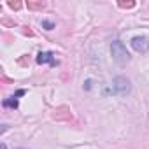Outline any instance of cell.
<instances>
[{
    "instance_id": "1",
    "label": "cell",
    "mask_w": 149,
    "mask_h": 149,
    "mask_svg": "<svg viewBox=\"0 0 149 149\" xmlns=\"http://www.w3.org/2000/svg\"><path fill=\"white\" fill-rule=\"evenodd\" d=\"M111 54H112V60L119 65H125L130 61V53L121 40H114L111 44Z\"/></svg>"
},
{
    "instance_id": "2",
    "label": "cell",
    "mask_w": 149,
    "mask_h": 149,
    "mask_svg": "<svg viewBox=\"0 0 149 149\" xmlns=\"http://www.w3.org/2000/svg\"><path fill=\"white\" fill-rule=\"evenodd\" d=\"M130 91H132V83H130L128 77L118 76V77L112 79V93H114V95H118V97H126V95H130Z\"/></svg>"
},
{
    "instance_id": "3",
    "label": "cell",
    "mask_w": 149,
    "mask_h": 149,
    "mask_svg": "<svg viewBox=\"0 0 149 149\" xmlns=\"http://www.w3.org/2000/svg\"><path fill=\"white\" fill-rule=\"evenodd\" d=\"M130 44H132V47H133L137 53H140V54H146V53L149 51V39H147L146 35H135V37L130 40Z\"/></svg>"
},
{
    "instance_id": "4",
    "label": "cell",
    "mask_w": 149,
    "mask_h": 149,
    "mask_svg": "<svg viewBox=\"0 0 149 149\" xmlns=\"http://www.w3.org/2000/svg\"><path fill=\"white\" fill-rule=\"evenodd\" d=\"M37 63L39 65H44V63H49L51 67L58 65V60L54 58V54L51 51H44V53H39L37 54Z\"/></svg>"
},
{
    "instance_id": "5",
    "label": "cell",
    "mask_w": 149,
    "mask_h": 149,
    "mask_svg": "<svg viewBox=\"0 0 149 149\" xmlns=\"http://www.w3.org/2000/svg\"><path fill=\"white\" fill-rule=\"evenodd\" d=\"M2 105H4V107H9V109H18L19 102H18L16 97H11V98H6V100L2 102Z\"/></svg>"
},
{
    "instance_id": "6",
    "label": "cell",
    "mask_w": 149,
    "mask_h": 149,
    "mask_svg": "<svg viewBox=\"0 0 149 149\" xmlns=\"http://www.w3.org/2000/svg\"><path fill=\"white\" fill-rule=\"evenodd\" d=\"M42 26H44V28H46V30H53V28H54V25H53V23H51V21H46V19H44V21H42Z\"/></svg>"
},
{
    "instance_id": "7",
    "label": "cell",
    "mask_w": 149,
    "mask_h": 149,
    "mask_svg": "<svg viewBox=\"0 0 149 149\" xmlns=\"http://www.w3.org/2000/svg\"><path fill=\"white\" fill-rule=\"evenodd\" d=\"M25 93H26V91H25V90H18V91H16V95H14V97H16V98H18V97H21V95H25Z\"/></svg>"
},
{
    "instance_id": "8",
    "label": "cell",
    "mask_w": 149,
    "mask_h": 149,
    "mask_svg": "<svg viewBox=\"0 0 149 149\" xmlns=\"http://www.w3.org/2000/svg\"><path fill=\"white\" fill-rule=\"evenodd\" d=\"M16 149H26V147H16Z\"/></svg>"
}]
</instances>
